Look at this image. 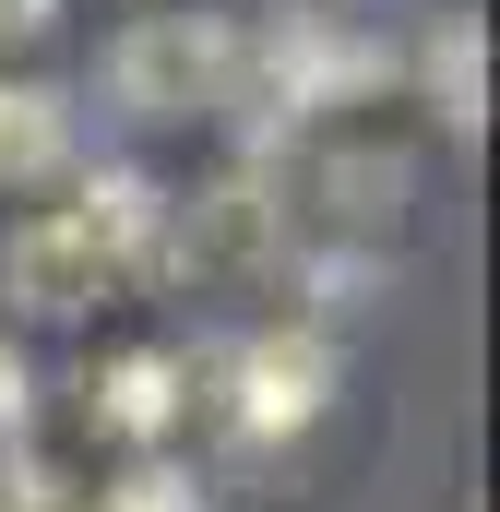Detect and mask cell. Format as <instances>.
Here are the masks:
<instances>
[{"label": "cell", "instance_id": "1", "mask_svg": "<svg viewBox=\"0 0 500 512\" xmlns=\"http://www.w3.org/2000/svg\"><path fill=\"white\" fill-rule=\"evenodd\" d=\"M227 72H239L227 12H143L108 48V96L131 120H203V108H227Z\"/></svg>", "mask_w": 500, "mask_h": 512}, {"label": "cell", "instance_id": "2", "mask_svg": "<svg viewBox=\"0 0 500 512\" xmlns=\"http://www.w3.org/2000/svg\"><path fill=\"white\" fill-rule=\"evenodd\" d=\"M334 405V346L298 322V334H250L239 346V429L274 441V429H310Z\"/></svg>", "mask_w": 500, "mask_h": 512}, {"label": "cell", "instance_id": "3", "mask_svg": "<svg viewBox=\"0 0 500 512\" xmlns=\"http://www.w3.org/2000/svg\"><path fill=\"white\" fill-rule=\"evenodd\" d=\"M72 227H84V251L108 262V274H167V262H179V203H167L155 179H131V167H108V179L72 203Z\"/></svg>", "mask_w": 500, "mask_h": 512}, {"label": "cell", "instance_id": "4", "mask_svg": "<svg viewBox=\"0 0 500 512\" xmlns=\"http://www.w3.org/2000/svg\"><path fill=\"white\" fill-rule=\"evenodd\" d=\"M12 298H24L36 322H72L84 298H108V262L84 251L72 215H36V227H12Z\"/></svg>", "mask_w": 500, "mask_h": 512}, {"label": "cell", "instance_id": "5", "mask_svg": "<svg viewBox=\"0 0 500 512\" xmlns=\"http://www.w3.org/2000/svg\"><path fill=\"white\" fill-rule=\"evenodd\" d=\"M262 251H274L262 179H215L203 203H179V262H191V274H250Z\"/></svg>", "mask_w": 500, "mask_h": 512}, {"label": "cell", "instance_id": "6", "mask_svg": "<svg viewBox=\"0 0 500 512\" xmlns=\"http://www.w3.org/2000/svg\"><path fill=\"white\" fill-rule=\"evenodd\" d=\"M72 167V108L48 84H0V191H36Z\"/></svg>", "mask_w": 500, "mask_h": 512}, {"label": "cell", "instance_id": "7", "mask_svg": "<svg viewBox=\"0 0 500 512\" xmlns=\"http://www.w3.org/2000/svg\"><path fill=\"white\" fill-rule=\"evenodd\" d=\"M429 108H441L453 131H477V120H489V36H477L465 12L429 36Z\"/></svg>", "mask_w": 500, "mask_h": 512}, {"label": "cell", "instance_id": "8", "mask_svg": "<svg viewBox=\"0 0 500 512\" xmlns=\"http://www.w3.org/2000/svg\"><path fill=\"white\" fill-rule=\"evenodd\" d=\"M96 405H108V429H131V441H155V429L179 417V358H155V346H131L120 370L96 382Z\"/></svg>", "mask_w": 500, "mask_h": 512}, {"label": "cell", "instance_id": "9", "mask_svg": "<svg viewBox=\"0 0 500 512\" xmlns=\"http://www.w3.org/2000/svg\"><path fill=\"white\" fill-rule=\"evenodd\" d=\"M322 191H334V215H358V227H370V215L405 203V155H393V143H346V155L322 167Z\"/></svg>", "mask_w": 500, "mask_h": 512}, {"label": "cell", "instance_id": "10", "mask_svg": "<svg viewBox=\"0 0 500 512\" xmlns=\"http://www.w3.org/2000/svg\"><path fill=\"white\" fill-rule=\"evenodd\" d=\"M96 512H203V489H191L179 465H131V477H120Z\"/></svg>", "mask_w": 500, "mask_h": 512}, {"label": "cell", "instance_id": "11", "mask_svg": "<svg viewBox=\"0 0 500 512\" xmlns=\"http://www.w3.org/2000/svg\"><path fill=\"white\" fill-rule=\"evenodd\" d=\"M48 24H60V0H0V48H36Z\"/></svg>", "mask_w": 500, "mask_h": 512}, {"label": "cell", "instance_id": "12", "mask_svg": "<svg viewBox=\"0 0 500 512\" xmlns=\"http://www.w3.org/2000/svg\"><path fill=\"white\" fill-rule=\"evenodd\" d=\"M0 429H24V358L0 346Z\"/></svg>", "mask_w": 500, "mask_h": 512}]
</instances>
